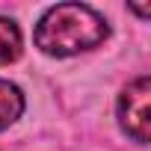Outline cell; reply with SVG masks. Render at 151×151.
<instances>
[{
	"label": "cell",
	"instance_id": "277c9868",
	"mask_svg": "<svg viewBox=\"0 0 151 151\" xmlns=\"http://www.w3.org/2000/svg\"><path fill=\"white\" fill-rule=\"evenodd\" d=\"M21 30L12 18L0 15V65H9L21 56Z\"/></svg>",
	"mask_w": 151,
	"mask_h": 151
},
{
	"label": "cell",
	"instance_id": "3957f363",
	"mask_svg": "<svg viewBox=\"0 0 151 151\" xmlns=\"http://www.w3.org/2000/svg\"><path fill=\"white\" fill-rule=\"evenodd\" d=\"M21 113H24V92L9 80H0V130L15 124Z\"/></svg>",
	"mask_w": 151,
	"mask_h": 151
},
{
	"label": "cell",
	"instance_id": "5b68a950",
	"mask_svg": "<svg viewBox=\"0 0 151 151\" xmlns=\"http://www.w3.org/2000/svg\"><path fill=\"white\" fill-rule=\"evenodd\" d=\"M133 12H136L139 18H148V9H145V6H133Z\"/></svg>",
	"mask_w": 151,
	"mask_h": 151
},
{
	"label": "cell",
	"instance_id": "7a4b0ae2",
	"mask_svg": "<svg viewBox=\"0 0 151 151\" xmlns=\"http://www.w3.org/2000/svg\"><path fill=\"white\" fill-rule=\"evenodd\" d=\"M116 113H119V124L122 130L145 145L151 139V80L148 77H136L130 80L122 95H119V104H116Z\"/></svg>",
	"mask_w": 151,
	"mask_h": 151
},
{
	"label": "cell",
	"instance_id": "6da1fadb",
	"mask_svg": "<svg viewBox=\"0 0 151 151\" xmlns=\"http://www.w3.org/2000/svg\"><path fill=\"white\" fill-rule=\"evenodd\" d=\"M110 36V24L101 12L86 3H59L50 6L36 24V47L47 56H77L98 47Z\"/></svg>",
	"mask_w": 151,
	"mask_h": 151
}]
</instances>
